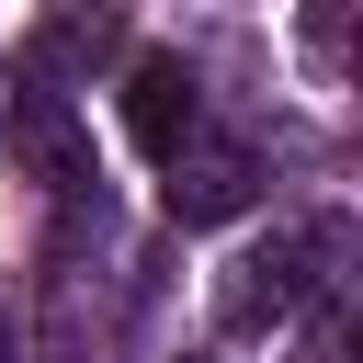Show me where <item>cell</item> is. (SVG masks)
Wrapping results in <instances>:
<instances>
[{
	"label": "cell",
	"mask_w": 363,
	"mask_h": 363,
	"mask_svg": "<svg viewBox=\"0 0 363 363\" xmlns=\"http://www.w3.org/2000/svg\"><path fill=\"white\" fill-rule=\"evenodd\" d=\"M295 261H306L295 238H261V250H238V261H227V284H216V318H227L238 340H250V329H272V318H295V284H306Z\"/></svg>",
	"instance_id": "6da1fadb"
},
{
	"label": "cell",
	"mask_w": 363,
	"mask_h": 363,
	"mask_svg": "<svg viewBox=\"0 0 363 363\" xmlns=\"http://www.w3.org/2000/svg\"><path fill=\"white\" fill-rule=\"evenodd\" d=\"M159 204H170V227H227V216L250 204V159H238V147H193V159H170Z\"/></svg>",
	"instance_id": "3957f363"
},
{
	"label": "cell",
	"mask_w": 363,
	"mask_h": 363,
	"mask_svg": "<svg viewBox=\"0 0 363 363\" xmlns=\"http://www.w3.org/2000/svg\"><path fill=\"white\" fill-rule=\"evenodd\" d=\"M125 136L147 159H182V136H193V68L182 57H136L125 68Z\"/></svg>",
	"instance_id": "7a4b0ae2"
}]
</instances>
